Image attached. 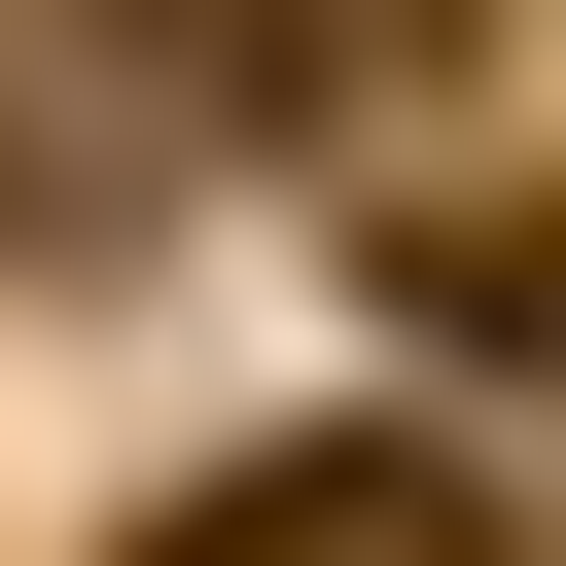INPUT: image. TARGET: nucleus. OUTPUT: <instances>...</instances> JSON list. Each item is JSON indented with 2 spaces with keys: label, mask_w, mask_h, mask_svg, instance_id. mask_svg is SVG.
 <instances>
[{
  "label": "nucleus",
  "mask_w": 566,
  "mask_h": 566,
  "mask_svg": "<svg viewBox=\"0 0 566 566\" xmlns=\"http://www.w3.org/2000/svg\"><path fill=\"white\" fill-rule=\"evenodd\" d=\"M142 566H495V495H460L424 424H283V460H212Z\"/></svg>",
  "instance_id": "1"
}]
</instances>
